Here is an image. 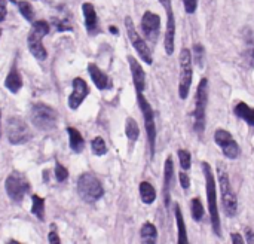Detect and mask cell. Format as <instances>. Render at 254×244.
<instances>
[{
    "mask_svg": "<svg viewBox=\"0 0 254 244\" xmlns=\"http://www.w3.org/2000/svg\"><path fill=\"white\" fill-rule=\"evenodd\" d=\"M0 36H2V28H0Z\"/></svg>",
    "mask_w": 254,
    "mask_h": 244,
    "instance_id": "obj_46",
    "label": "cell"
},
{
    "mask_svg": "<svg viewBox=\"0 0 254 244\" xmlns=\"http://www.w3.org/2000/svg\"><path fill=\"white\" fill-rule=\"evenodd\" d=\"M208 101V79L202 78L196 88L195 95V111H193V128L198 134H202L205 130V112Z\"/></svg>",
    "mask_w": 254,
    "mask_h": 244,
    "instance_id": "obj_4",
    "label": "cell"
},
{
    "mask_svg": "<svg viewBox=\"0 0 254 244\" xmlns=\"http://www.w3.org/2000/svg\"><path fill=\"white\" fill-rule=\"evenodd\" d=\"M140 197L144 204H152L156 200V189L149 182H141L140 183Z\"/></svg>",
    "mask_w": 254,
    "mask_h": 244,
    "instance_id": "obj_23",
    "label": "cell"
},
{
    "mask_svg": "<svg viewBox=\"0 0 254 244\" xmlns=\"http://www.w3.org/2000/svg\"><path fill=\"white\" fill-rule=\"evenodd\" d=\"M245 235H247V241L248 243H254V232L250 228H245Z\"/></svg>",
    "mask_w": 254,
    "mask_h": 244,
    "instance_id": "obj_38",
    "label": "cell"
},
{
    "mask_svg": "<svg viewBox=\"0 0 254 244\" xmlns=\"http://www.w3.org/2000/svg\"><path fill=\"white\" fill-rule=\"evenodd\" d=\"M5 85H6V88H8L11 92H18V89L22 87V79H21V76H20V73L17 72L15 67L9 72L6 81H5Z\"/></svg>",
    "mask_w": 254,
    "mask_h": 244,
    "instance_id": "obj_25",
    "label": "cell"
},
{
    "mask_svg": "<svg viewBox=\"0 0 254 244\" xmlns=\"http://www.w3.org/2000/svg\"><path fill=\"white\" fill-rule=\"evenodd\" d=\"M231 240H232V243H233V244H242V243H244L242 235H239V234H236V232L231 235Z\"/></svg>",
    "mask_w": 254,
    "mask_h": 244,
    "instance_id": "obj_37",
    "label": "cell"
},
{
    "mask_svg": "<svg viewBox=\"0 0 254 244\" xmlns=\"http://www.w3.org/2000/svg\"><path fill=\"white\" fill-rule=\"evenodd\" d=\"M82 12L85 17V25L89 34L97 33L98 30V20H97V12L94 9V6L91 3H84L82 5Z\"/></svg>",
    "mask_w": 254,
    "mask_h": 244,
    "instance_id": "obj_18",
    "label": "cell"
},
{
    "mask_svg": "<svg viewBox=\"0 0 254 244\" xmlns=\"http://www.w3.org/2000/svg\"><path fill=\"white\" fill-rule=\"evenodd\" d=\"M174 215H175V222H177V232H178V238L177 241L180 244L183 243H188L189 238H188V232H186V223H185V218H183V213H181V208L180 205L175 202L174 204Z\"/></svg>",
    "mask_w": 254,
    "mask_h": 244,
    "instance_id": "obj_20",
    "label": "cell"
},
{
    "mask_svg": "<svg viewBox=\"0 0 254 244\" xmlns=\"http://www.w3.org/2000/svg\"><path fill=\"white\" fill-rule=\"evenodd\" d=\"M204 177H205V192H207V201H208V212L211 219V228L214 235L222 237V225H220V215H219V205H217V188H215V177L211 170V165L208 162L201 164Z\"/></svg>",
    "mask_w": 254,
    "mask_h": 244,
    "instance_id": "obj_1",
    "label": "cell"
},
{
    "mask_svg": "<svg viewBox=\"0 0 254 244\" xmlns=\"http://www.w3.org/2000/svg\"><path fill=\"white\" fill-rule=\"evenodd\" d=\"M159 27H161V20L156 14L148 11L144 12L143 18H141V28L146 34V38L150 41H155L159 34Z\"/></svg>",
    "mask_w": 254,
    "mask_h": 244,
    "instance_id": "obj_14",
    "label": "cell"
},
{
    "mask_svg": "<svg viewBox=\"0 0 254 244\" xmlns=\"http://www.w3.org/2000/svg\"><path fill=\"white\" fill-rule=\"evenodd\" d=\"M128 63H129V68H131V75H132V82H134L135 91L143 92L144 88H146V73H144L143 67L140 66V63L134 57L129 55Z\"/></svg>",
    "mask_w": 254,
    "mask_h": 244,
    "instance_id": "obj_17",
    "label": "cell"
},
{
    "mask_svg": "<svg viewBox=\"0 0 254 244\" xmlns=\"http://www.w3.org/2000/svg\"><path fill=\"white\" fill-rule=\"evenodd\" d=\"M177 155H178V161H180L181 170H186L188 171L190 168V165H192V156H190V154L186 149H178Z\"/></svg>",
    "mask_w": 254,
    "mask_h": 244,
    "instance_id": "obj_30",
    "label": "cell"
},
{
    "mask_svg": "<svg viewBox=\"0 0 254 244\" xmlns=\"http://www.w3.org/2000/svg\"><path fill=\"white\" fill-rule=\"evenodd\" d=\"M137 101L140 111L143 113V119H144V128H146V134H148V143H149V151H150V156H155V151H156V122H155V112L150 106V103L148 101V98L143 95V92H137Z\"/></svg>",
    "mask_w": 254,
    "mask_h": 244,
    "instance_id": "obj_2",
    "label": "cell"
},
{
    "mask_svg": "<svg viewBox=\"0 0 254 244\" xmlns=\"http://www.w3.org/2000/svg\"><path fill=\"white\" fill-rule=\"evenodd\" d=\"M55 177H57L58 182H64V180H67V177H68V171H67V168L63 167L61 164H57V167H55Z\"/></svg>",
    "mask_w": 254,
    "mask_h": 244,
    "instance_id": "obj_33",
    "label": "cell"
},
{
    "mask_svg": "<svg viewBox=\"0 0 254 244\" xmlns=\"http://www.w3.org/2000/svg\"><path fill=\"white\" fill-rule=\"evenodd\" d=\"M190 215H192V218H193L196 222L202 221L205 212H204V205H202V202H201L199 198H193V200L190 201Z\"/></svg>",
    "mask_w": 254,
    "mask_h": 244,
    "instance_id": "obj_28",
    "label": "cell"
},
{
    "mask_svg": "<svg viewBox=\"0 0 254 244\" xmlns=\"http://www.w3.org/2000/svg\"><path fill=\"white\" fill-rule=\"evenodd\" d=\"M172 180H174V162H172V156H167L165 165H164V188H162L165 207H169V195H171Z\"/></svg>",
    "mask_w": 254,
    "mask_h": 244,
    "instance_id": "obj_16",
    "label": "cell"
},
{
    "mask_svg": "<svg viewBox=\"0 0 254 244\" xmlns=\"http://www.w3.org/2000/svg\"><path fill=\"white\" fill-rule=\"evenodd\" d=\"M89 94V88L86 85V82L81 78H75L73 79V92L68 97V108L71 111H76L82 101L86 98V95Z\"/></svg>",
    "mask_w": 254,
    "mask_h": 244,
    "instance_id": "obj_13",
    "label": "cell"
},
{
    "mask_svg": "<svg viewBox=\"0 0 254 244\" xmlns=\"http://www.w3.org/2000/svg\"><path fill=\"white\" fill-rule=\"evenodd\" d=\"M5 188H6V192H8V195H9L11 200L21 201L25 197V194L28 192L30 183H28L27 177L24 176L22 173L14 171V173H11L9 176L6 177Z\"/></svg>",
    "mask_w": 254,
    "mask_h": 244,
    "instance_id": "obj_11",
    "label": "cell"
},
{
    "mask_svg": "<svg viewBox=\"0 0 254 244\" xmlns=\"http://www.w3.org/2000/svg\"><path fill=\"white\" fill-rule=\"evenodd\" d=\"M214 142L219 146L223 152V155L228 159H236L241 155V149L239 145L236 143V140L233 138V135L226 131V130H215L214 133Z\"/></svg>",
    "mask_w": 254,
    "mask_h": 244,
    "instance_id": "obj_12",
    "label": "cell"
},
{
    "mask_svg": "<svg viewBox=\"0 0 254 244\" xmlns=\"http://www.w3.org/2000/svg\"><path fill=\"white\" fill-rule=\"evenodd\" d=\"M88 72H89V75H91L92 82L95 84V87H97L98 89H107L108 87H110V81H108L107 75L103 73L95 64H89V66H88Z\"/></svg>",
    "mask_w": 254,
    "mask_h": 244,
    "instance_id": "obj_19",
    "label": "cell"
},
{
    "mask_svg": "<svg viewBox=\"0 0 254 244\" xmlns=\"http://www.w3.org/2000/svg\"><path fill=\"white\" fill-rule=\"evenodd\" d=\"M78 192L86 202H95L104 195L101 182L91 173H84L78 179Z\"/></svg>",
    "mask_w": 254,
    "mask_h": 244,
    "instance_id": "obj_5",
    "label": "cell"
},
{
    "mask_svg": "<svg viewBox=\"0 0 254 244\" xmlns=\"http://www.w3.org/2000/svg\"><path fill=\"white\" fill-rule=\"evenodd\" d=\"M6 133H8V140L12 145H24L31 138V131L28 125L18 116H12L8 119Z\"/></svg>",
    "mask_w": 254,
    "mask_h": 244,
    "instance_id": "obj_9",
    "label": "cell"
},
{
    "mask_svg": "<svg viewBox=\"0 0 254 244\" xmlns=\"http://www.w3.org/2000/svg\"><path fill=\"white\" fill-rule=\"evenodd\" d=\"M48 33H49V25L46 21H36L31 27V31L28 33V39H27L28 49L33 54V57L38 58L39 61H43L48 57V52L42 45V39Z\"/></svg>",
    "mask_w": 254,
    "mask_h": 244,
    "instance_id": "obj_3",
    "label": "cell"
},
{
    "mask_svg": "<svg viewBox=\"0 0 254 244\" xmlns=\"http://www.w3.org/2000/svg\"><path fill=\"white\" fill-rule=\"evenodd\" d=\"M140 235H141V240L143 241L155 243L156 238H158V229H156V226L153 223L146 222V223H143V226L140 229Z\"/></svg>",
    "mask_w": 254,
    "mask_h": 244,
    "instance_id": "obj_24",
    "label": "cell"
},
{
    "mask_svg": "<svg viewBox=\"0 0 254 244\" xmlns=\"http://www.w3.org/2000/svg\"><path fill=\"white\" fill-rule=\"evenodd\" d=\"M33 205H31V213L34 216H38L41 221H43V215H45V200L41 198L39 195H33L31 197Z\"/></svg>",
    "mask_w": 254,
    "mask_h": 244,
    "instance_id": "obj_26",
    "label": "cell"
},
{
    "mask_svg": "<svg viewBox=\"0 0 254 244\" xmlns=\"http://www.w3.org/2000/svg\"><path fill=\"white\" fill-rule=\"evenodd\" d=\"M30 116H31V122L34 124V127L42 131H52L57 127V121H58L57 112L43 103L34 104L31 108Z\"/></svg>",
    "mask_w": 254,
    "mask_h": 244,
    "instance_id": "obj_6",
    "label": "cell"
},
{
    "mask_svg": "<svg viewBox=\"0 0 254 244\" xmlns=\"http://www.w3.org/2000/svg\"><path fill=\"white\" fill-rule=\"evenodd\" d=\"M219 186H220V194H222V202L225 213L228 216H235L238 213V198L231 186V180L228 173L223 168H219Z\"/></svg>",
    "mask_w": 254,
    "mask_h": 244,
    "instance_id": "obj_8",
    "label": "cell"
},
{
    "mask_svg": "<svg viewBox=\"0 0 254 244\" xmlns=\"http://www.w3.org/2000/svg\"><path fill=\"white\" fill-rule=\"evenodd\" d=\"M49 243H52V244H58L60 243V237L57 235V232H55V225H52V232L49 234Z\"/></svg>",
    "mask_w": 254,
    "mask_h": 244,
    "instance_id": "obj_36",
    "label": "cell"
},
{
    "mask_svg": "<svg viewBox=\"0 0 254 244\" xmlns=\"http://www.w3.org/2000/svg\"><path fill=\"white\" fill-rule=\"evenodd\" d=\"M125 134L129 138L131 142H137L138 137H140V128L135 122V119L128 118L127 119V125H125Z\"/></svg>",
    "mask_w": 254,
    "mask_h": 244,
    "instance_id": "obj_27",
    "label": "cell"
},
{
    "mask_svg": "<svg viewBox=\"0 0 254 244\" xmlns=\"http://www.w3.org/2000/svg\"><path fill=\"white\" fill-rule=\"evenodd\" d=\"M158 2L162 5V8L167 11V9H169V8H172V3H171V0H158Z\"/></svg>",
    "mask_w": 254,
    "mask_h": 244,
    "instance_id": "obj_40",
    "label": "cell"
},
{
    "mask_svg": "<svg viewBox=\"0 0 254 244\" xmlns=\"http://www.w3.org/2000/svg\"><path fill=\"white\" fill-rule=\"evenodd\" d=\"M178 179H180V185L183 189H189L190 186V179H189V174L186 170H181L180 174H178Z\"/></svg>",
    "mask_w": 254,
    "mask_h": 244,
    "instance_id": "obj_34",
    "label": "cell"
},
{
    "mask_svg": "<svg viewBox=\"0 0 254 244\" xmlns=\"http://www.w3.org/2000/svg\"><path fill=\"white\" fill-rule=\"evenodd\" d=\"M11 2H12V3H15V2H17V0H11Z\"/></svg>",
    "mask_w": 254,
    "mask_h": 244,
    "instance_id": "obj_45",
    "label": "cell"
},
{
    "mask_svg": "<svg viewBox=\"0 0 254 244\" xmlns=\"http://www.w3.org/2000/svg\"><path fill=\"white\" fill-rule=\"evenodd\" d=\"M67 133H68V143H70L71 151L73 152H82L84 146H85V140H84V137L81 135V133L76 128H71V127L67 128Z\"/></svg>",
    "mask_w": 254,
    "mask_h": 244,
    "instance_id": "obj_22",
    "label": "cell"
},
{
    "mask_svg": "<svg viewBox=\"0 0 254 244\" xmlns=\"http://www.w3.org/2000/svg\"><path fill=\"white\" fill-rule=\"evenodd\" d=\"M0 3H5V0H0Z\"/></svg>",
    "mask_w": 254,
    "mask_h": 244,
    "instance_id": "obj_44",
    "label": "cell"
},
{
    "mask_svg": "<svg viewBox=\"0 0 254 244\" xmlns=\"http://www.w3.org/2000/svg\"><path fill=\"white\" fill-rule=\"evenodd\" d=\"M248 58H250V63L254 64V48L250 49V52H248Z\"/></svg>",
    "mask_w": 254,
    "mask_h": 244,
    "instance_id": "obj_41",
    "label": "cell"
},
{
    "mask_svg": "<svg viewBox=\"0 0 254 244\" xmlns=\"http://www.w3.org/2000/svg\"><path fill=\"white\" fill-rule=\"evenodd\" d=\"M167 30H165V38H164V46L165 52L168 55L174 54V41H175V18L172 8L167 9Z\"/></svg>",
    "mask_w": 254,
    "mask_h": 244,
    "instance_id": "obj_15",
    "label": "cell"
},
{
    "mask_svg": "<svg viewBox=\"0 0 254 244\" xmlns=\"http://www.w3.org/2000/svg\"><path fill=\"white\" fill-rule=\"evenodd\" d=\"M20 12L22 14V17L27 20V21H33L34 20V12H33V8L28 2H20Z\"/></svg>",
    "mask_w": 254,
    "mask_h": 244,
    "instance_id": "obj_32",
    "label": "cell"
},
{
    "mask_svg": "<svg viewBox=\"0 0 254 244\" xmlns=\"http://www.w3.org/2000/svg\"><path fill=\"white\" fill-rule=\"evenodd\" d=\"M193 57H195V64L202 67L204 66V57H205V48L201 44L193 45Z\"/></svg>",
    "mask_w": 254,
    "mask_h": 244,
    "instance_id": "obj_31",
    "label": "cell"
},
{
    "mask_svg": "<svg viewBox=\"0 0 254 244\" xmlns=\"http://www.w3.org/2000/svg\"><path fill=\"white\" fill-rule=\"evenodd\" d=\"M233 113H235L238 118H241L242 121H245L250 127L254 128V109L250 108L247 103L239 101V103L236 104V106L233 108Z\"/></svg>",
    "mask_w": 254,
    "mask_h": 244,
    "instance_id": "obj_21",
    "label": "cell"
},
{
    "mask_svg": "<svg viewBox=\"0 0 254 244\" xmlns=\"http://www.w3.org/2000/svg\"><path fill=\"white\" fill-rule=\"evenodd\" d=\"M125 28H127V33H128V38L132 44V46L135 48V51L138 52V55L141 57V60L146 63V64H152L153 63V58H152V52H150V48L148 46L146 41H144L138 31L135 30V25L131 20V17H127L125 18Z\"/></svg>",
    "mask_w": 254,
    "mask_h": 244,
    "instance_id": "obj_10",
    "label": "cell"
},
{
    "mask_svg": "<svg viewBox=\"0 0 254 244\" xmlns=\"http://www.w3.org/2000/svg\"><path fill=\"white\" fill-rule=\"evenodd\" d=\"M185 5V11L188 14H195L196 8H198V0H183Z\"/></svg>",
    "mask_w": 254,
    "mask_h": 244,
    "instance_id": "obj_35",
    "label": "cell"
},
{
    "mask_svg": "<svg viewBox=\"0 0 254 244\" xmlns=\"http://www.w3.org/2000/svg\"><path fill=\"white\" fill-rule=\"evenodd\" d=\"M108 30H110V31H112V33H113V34H118V33H119V31H118V28H116V27H110V28H108Z\"/></svg>",
    "mask_w": 254,
    "mask_h": 244,
    "instance_id": "obj_42",
    "label": "cell"
},
{
    "mask_svg": "<svg viewBox=\"0 0 254 244\" xmlns=\"http://www.w3.org/2000/svg\"><path fill=\"white\" fill-rule=\"evenodd\" d=\"M0 122H2V112H0Z\"/></svg>",
    "mask_w": 254,
    "mask_h": 244,
    "instance_id": "obj_43",
    "label": "cell"
},
{
    "mask_svg": "<svg viewBox=\"0 0 254 244\" xmlns=\"http://www.w3.org/2000/svg\"><path fill=\"white\" fill-rule=\"evenodd\" d=\"M6 18V6L5 3H0V21H3Z\"/></svg>",
    "mask_w": 254,
    "mask_h": 244,
    "instance_id": "obj_39",
    "label": "cell"
},
{
    "mask_svg": "<svg viewBox=\"0 0 254 244\" xmlns=\"http://www.w3.org/2000/svg\"><path fill=\"white\" fill-rule=\"evenodd\" d=\"M192 54L188 48L180 52V81H178V97L186 100L192 85Z\"/></svg>",
    "mask_w": 254,
    "mask_h": 244,
    "instance_id": "obj_7",
    "label": "cell"
},
{
    "mask_svg": "<svg viewBox=\"0 0 254 244\" xmlns=\"http://www.w3.org/2000/svg\"><path fill=\"white\" fill-rule=\"evenodd\" d=\"M91 148H92V154L97 156H103L107 154V146H106V142L103 140V137H95L91 143Z\"/></svg>",
    "mask_w": 254,
    "mask_h": 244,
    "instance_id": "obj_29",
    "label": "cell"
}]
</instances>
